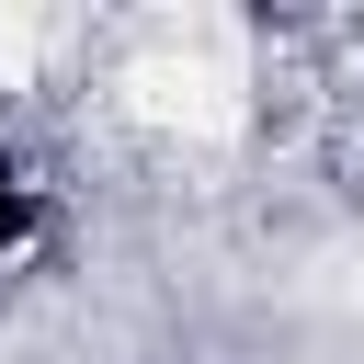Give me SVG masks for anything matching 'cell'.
I'll list each match as a JSON object with an SVG mask.
<instances>
[{
	"instance_id": "cell-1",
	"label": "cell",
	"mask_w": 364,
	"mask_h": 364,
	"mask_svg": "<svg viewBox=\"0 0 364 364\" xmlns=\"http://www.w3.org/2000/svg\"><path fill=\"white\" fill-rule=\"evenodd\" d=\"M57 250V182H46V159L34 148H11L0 136V284L11 273H34Z\"/></svg>"
}]
</instances>
